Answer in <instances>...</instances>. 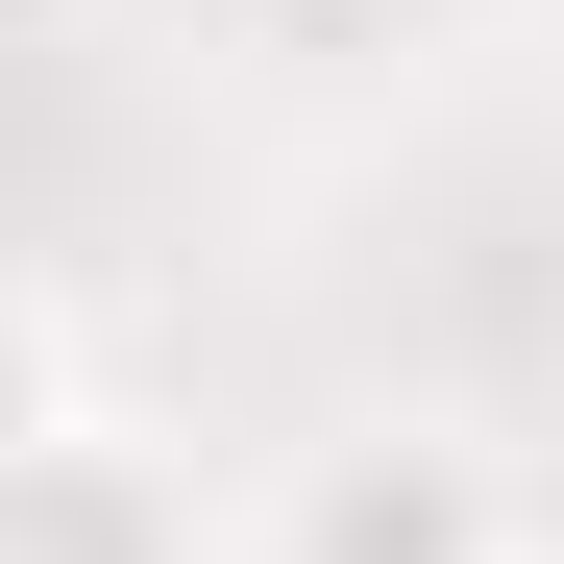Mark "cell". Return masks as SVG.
I'll return each instance as SVG.
<instances>
[{"label":"cell","instance_id":"obj_1","mask_svg":"<svg viewBox=\"0 0 564 564\" xmlns=\"http://www.w3.org/2000/svg\"><path fill=\"white\" fill-rule=\"evenodd\" d=\"M246 564H540V516H516V466L466 417H319L270 466Z\"/></svg>","mask_w":564,"mask_h":564},{"label":"cell","instance_id":"obj_2","mask_svg":"<svg viewBox=\"0 0 564 564\" xmlns=\"http://www.w3.org/2000/svg\"><path fill=\"white\" fill-rule=\"evenodd\" d=\"M0 564H246L221 516H197V466L172 442H123L99 393H25V442H0Z\"/></svg>","mask_w":564,"mask_h":564},{"label":"cell","instance_id":"obj_3","mask_svg":"<svg viewBox=\"0 0 564 564\" xmlns=\"http://www.w3.org/2000/svg\"><path fill=\"white\" fill-rule=\"evenodd\" d=\"M221 25H270V50H442L466 0H221Z\"/></svg>","mask_w":564,"mask_h":564},{"label":"cell","instance_id":"obj_4","mask_svg":"<svg viewBox=\"0 0 564 564\" xmlns=\"http://www.w3.org/2000/svg\"><path fill=\"white\" fill-rule=\"evenodd\" d=\"M540 564H564V540H540Z\"/></svg>","mask_w":564,"mask_h":564}]
</instances>
